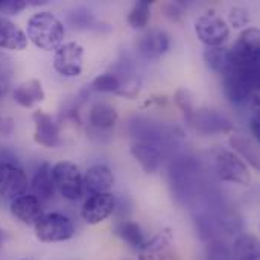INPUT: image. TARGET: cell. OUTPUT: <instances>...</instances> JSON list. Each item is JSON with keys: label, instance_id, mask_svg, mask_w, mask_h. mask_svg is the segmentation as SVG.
<instances>
[{"label": "cell", "instance_id": "obj_1", "mask_svg": "<svg viewBox=\"0 0 260 260\" xmlns=\"http://www.w3.org/2000/svg\"><path fill=\"white\" fill-rule=\"evenodd\" d=\"M26 37L35 47L46 52H55L64 44L66 29L62 21L52 12L43 11L34 14L26 24Z\"/></svg>", "mask_w": 260, "mask_h": 260}, {"label": "cell", "instance_id": "obj_2", "mask_svg": "<svg viewBox=\"0 0 260 260\" xmlns=\"http://www.w3.org/2000/svg\"><path fill=\"white\" fill-rule=\"evenodd\" d=\"M259 70L238 66H227L222 73V84L227 98L233 104H244L250 101L259 88Z\"/></svg>", "mask_w": 260, "mask_h": 260}, {"label": "cell", "instance_id": "obj_3", "mask_svg": "<svg viewBox=\"0 0 260 260\" xmlns=\"http://www.w3.org/2000/svg\"><path fill=\"white\" fill-rule=\"evenodd\" d=\"M215 171L222 181L250 186L253 181V175L247 166V163L232 149L218 148L213 152Z\"/></svg>", "mask_w": 260, "mask_h": 260}, {"label": "cell", "instance_id": "obj_4", "mask_svg": "<svg viewBox=\"0 0 260 260\" xmlns=\"http://www.w3.org/2000/svg\"><path fill=\"white\" fill-rule=\"evenodd\" d=\"M34 230L37 239L46 244L70 241L76 233L73 221L69 216L56 212L44 213L34 224Z\"/></svg>", "mask_w": 260, "mask_h": 260}, {"label": "cell", "instance_id": "obj_5", "mask_svg": "<svg viewBox=\"0 0 260 260\" xmlns=\"http://www.w3.org/2000/svg\"><path fill=\"white\" fill-rule=\"evenodd\" d=\"M55 190L69 201H78L84 195V178L79 168L72 161H58L52 166Z\"/></svg>", "mask_w": 260, "mask_h": 260}, {"label": "cell", "instance_id": "obj_6", "mask_svg": "<svg viewBox=\"0 0 260 260\" xmlns=\"http://www.w3.org/2000/svg\"><path fill=\"white\" fill-rule=\"evenodd\" d=\"M195 34L198 40L207 47H218L229 40L230 27L219 14H216L215 11H209L197 18Z\"/></svg>", "mask_w": 260, "mask_h": 260}, {"label": "cell", "instance_id": "obj_7", "mask_svg": "<svg viewBox=\"0 0 260 260\" xmlns=\"http://www.w3.org/2000/svg\"><path fill=\"white\" fill-rule=\"evenodd\" d=\"M84 67V47L76 43L61 44L53 55V69L66 78H76L82 73Z\"/></svg>", "mask_w": 260, "mask_h": 260}, {"label": "cell", "instance_id": "obj_8", "mask_svg": "<svg viewBox=\"0 0 260 260\" xmlns=\"http://www.w3.org/2000/svg\"><path fill=\"white\" fill-rule=\"evenodd\" d=\"M29 186L24 169L14 161H0V197L14 200L26 193Z\"/></svg>", "mask_w": 260, "mask_h": 260}, {"label": "cell", "instance_id": "obj_9", "mask_svg": "<svg viewBox=\"0 0 260 260\" xmlns=\"http://www.w3.org/2000/svg\"><path fill=\"white\" fill-rule=\"evenodd\" d=\"M116 210V197L111 192L107 193H96L90 195L82 209H81V216L82 219L90 224V225H98L108 219Z\"/></svg>", "mask_w": 260, "mask_h": 260}, {"label": "cell", "instance_id": "obj_10", "mask_svg": "<svg viewBox=\"0 0 260 260\" xmlns=\"http://www.w3.org/2000/svg\"><path fill=\"white\" fill-rule=\"evenodd\" d=\"M32 119L35 123V133H34L35 143L49 149L58 148L61 145V136H59V126L55 122V119L41 110L34 111Z\"/></svg>", "mask_w": 260, "mask_h": 260}, {"label": "cell", "instance_id": "obj_11", "mask_svg": "<svg viewBox=\"0 0 260 260\" xmlns=\"http://www.w3.org/2000/svg\"><path fill=\"white\" fill-rule=\"evenodd\" d=\"M139 53L146 59H158L171 49V38L161 29H149L136 43Z\"/></svg>", "mask_w": 260, "mask_h": 260}, {"label": "cell", "instance_id": "obj_12", "mask_svg": "<svg viewBox=\"0 0 260 260\" xmlns=\"http://www.w3.org/2000/svg\"><path fill=\"white\" fill-rule=\"evenodd\" d=\"M139 260H178L172 248V235L169 230H163L139 250Z\"/></svg>", "mask_w": 260, "mask_h": 260}, {"label": "cell", "instance_id": "obj_13", "mask_svg": "<svg viewBox=\"0 0 260 260\" xmlns=\"http://www.w3.org/2000/svg\"><path fill=\"white\" fill-rule=\"evenodd\" d=\"M131 155L146 174H155L163 163V155L157 143L151 140H137L131 143Z\"/></svg>", "mask_w": 260, "mask_h": 260}, {"label": "cell", "instance_id": "obj_14", "mask_svg": "<svg viewBox=\"0 0 260 260\" xmlns=\"http://www.w3.org/2000/svg\"><path fill=\"white\" fill-rule=\"evenodd\" d=\"M11 215L24 225H34L44 213L43 203L32 193H23L11 201Z\"/></svg>", "mask_w": 260, "mask_h": 260}, {"label": "cell", "instance_id": "obj_15", "mask_svg": "<svg viewBox=\"0 0 260 260\" xmlns=\"http://www.w3.org/2000/svg\"><path fill=\"white\" fill-rule=\"evenodd\" d=\"M84 178V192L90 195L107 193L114 186V175L107 165H93L87 169Z\"/></svg>", "mask_w": 260, "mask_h": 260}, {"label": "cell", "instance_id": "obj_16", "mask_svg": "<svg viewBox=\"0 0 260 260\" xmlns=\"http://www.w3.org/2000/svg\"><path fill=\"white\" fill-rule=\"evenodd\" d=\"M27 37L26 34L9 18L0 17V49L20 52L26 49Z\"/></svg>", "mask_w": 260, "mask_h": 260}, {"label": "cell", "instance_id": "obj_17", "mask_svg": "<svg viewBox=\"0 0 260 260\" xmlns=\"http://www.w3.org/2000/svg\"><path fill=\"white\" fill-rule=\"evenodd\" d=\"M44 98L46 93L43 84L38 79L24 81L14 88V101L24 108H32L35 104L43 102Z\"/></svg>", "mask_w": 260, "mask_h": 260}, {"label": "cell", "instance_id": "obj_18", "mask_svg": "<svg viewBox=\"0 0 260 260\" xmlns=\"http://www.w3.org/2000/svg\"><path fill=\"white\" fill-rule=\"evenodd\" d=\"M117 117H119V114H117L116 108L107 102L94 104L88 113V122H90L91 128H94L96 131L113 129L117 122Z\"/></svg>", "mask_w": 260, "mask_h": 260}, {"label": "cell", "instance_id": "obj_19", "mask_svg": "<svg viewBox=\"0 0 260 260\" xmlns=\"http://www.w3.org/2000/svg\"><path fill=\"white\" fill-rule=\"evenodd\" d=\"M190 120L197 125V129H200L201 133H207V134L218 133V131H229L232 128V125L213 110L195 111Z\"/></svg>", "mask_w": 260, "mask_h": 260}, {"label": "cell", "instance_id": "obj_20", "mask_svg": "<svg viewBox=\"0 0 260 260\" xmlns=\"http://www.w3.org/2000/svg\"><path fill=\"white\" fill-rule=\"evenodd\" d=\"M32 189L35 192V197L40 201H47L50 198H53L55 195V186H53V180H52V166L44 161L40 165V168L37 169L34 178H32Z\"/></svg>", "mask_w": 260, "mask_h": 260}, {"label": "cell", "instance_id": "obj_21", "mask_svg": "<svg viewBox=\"0 0 260 260\" xmlns=\"http://www.w3.org/2000/svg\"><path fill=\"white\" fill-rule=\"evenodd\" d=\"M233 260H259V241L253 235H241L232 248Z\"/></svg>", "mask_w": 260, "mask_h": 260}, {"label": "cell", "instance_id": "obj_22", "mask_svg": "<svg viewBox=\"0 0 260 260\" xmlns=\"http://www.w3.org/2000/svg\"><path fill=\"white\" fill-rule=\"evenodd\" d=\"M116 235L129 247H133L134 250H140L145 244H146V236L142 230V227L134 222V221H122L117 227H116Z\"/></svg>", "mask_w": 260, "mask_h": 260}, {"label": "cell", "instance_id": "obj_23", "mask_svg": "<svg viewBox=\"0 0 260 260\" xmlns=\"http://www.w3.org/2000/svg\"><path fill=\"white\" fill-rule=\"evenodd\" d=\"M230 145L233 146L235 152L241 157H245L247 161L254 168L259 169V149L257 146L247 137L241 136V134H235L230 137Z\"/></svg>", "mask_w": 260, "mask_h": 260}, {"label": "cell", "instance_id": "obj_24", "mask_svg": "<svg viewBox=\"0 0 260 260\" xmlns=\"http://www.w3.org/2000/svg\"><path fill=\"white\" fill-rule=\"evenodd\" d=\"M229 53H230L229 47L218 46V47H206L203 56H204L206 66H207L210 70H213V72L222 75L224 70H225L227 66H229Z\"/></svg>", "mask_w": 260, "mask_h": 260}, {"label": "cell", "instance_id": "obj_25", "mask_svg": "<svg viewBox=\"0 0 260 260\" xmlns=\"http://www.w3.org/2000/svg\"><path fill=\"white\" fill-rule=\"evenodd\" d=\"M149 18H151V2H146V0H140L137 2L131 11L128 12V17H126V21L128 24L133 27V29H145L149 23Z\"/></svg>", "mask_w": 260, "mask_h": 260}, {"label": "cell", "instance_id": "obj_26", "mask_svg": "<svg viewBox=\"0 0 260 260\" xmlns=\"http://www.w3.org/2000/svg\"><path fill=\"white\" fill-rule=\"evenodd\" d=\"M122 87V78L116 73H102L91 82V88L99 93H117Z\"/></svg>", "mask_w": 260, "mask_h": 260}, {"label": "cell", "instance_id": "obj_27", "mask_svg": "<svg viewBox=\"0 0 260 260\" xmlns=\"http://www.w3.org/2000/svg\"><path fill=\"white\" fill-rule=\"evenodd\" d=\"M69 23L75 29H88L94 23V15L87 8H75L69 12Z\"/></svg>", "mask_w": 260, "mask_h": 260}, {"label": "cell", "instance_id": "obj_28", "mask_svg": "<svg viewBox=\"0 0 260 260\" xmlns=\"http://www.w3.org/2000/svg\"><path fill=\"white\" fill-rule=\"evenodd\" d=\"M174 101L175 104L181 108V111L184 113V116L187 119H192L193 114H195V107H193V99H192V94L189 90L186 88H180L175 96H174Z\"/></svg>", "mask_w": 260, "mask_h": 260}, {"label": "cell", "instance_id": "obj_29", "mask_svg": "<svg viewBox=\"0 0 260 260\" xmlns=\"http://www.w3.org/2000/svg\"><path fill=\"white\" fill-rule=\"evenodd\" d=\"M229 18H230L232 26H235V27H244V26H247L250 23L251 15H250V11L247 8L235 6V8H232V11L229 14Z\"/></svg>", "mask_w": 260, "mask_h": 260}, {"label": "cell", "instance_id": "obj_30", "mask_svg": "<svg viewBox=\"0 0 260 260\" xmlns=\"http://www.w3.org/2000/svg\"><path fill=\"white\" fill-rule=\"evenodd\" d=\"M26 6H27V3L23 0H0V12L11 14V15L18 14Z\"/></svg>", "mask_w": 260, "mask_h": 260}, {"label": "cell", "instance_id": "obj_31", "mask_svg": "<svg viewBox=\"0 0 260 260\" xmlns=\"http://www.w3.org/2000/svg\"><path fill=\"white\" fill-rule=\"evenodd\" d=\"M12 72H14L12 59H11L6 53H3V52L0 50V76L11 78Z\"/></svg>", "mask_w": 260, "mask_h": 260}, {"label": "cell", "instance_id": "obj_32", "mask_svg": "<svg viewBox=\"0 0 260 260\" xmlns=\"http://www.w3.org/2000/svg\"><path fill=\"white\" fill-rule=\"evenodd\" d=\"M8 90H9V78L0 76V99L8 93Z\"/></svg>", "mask_w": 260, "mask_h": 260}, {"label": "cell", "instance_id": "obj_33", "mask_svg": "<svg viewBox=\"0 0 260 260\" xmlns=\"http://www.w3.org/2000/svg\"><path fill=\"white\" fill-rule=\"evenodd\" d=\"M21 260H37V259H34V257H24V259H21Z\"/></svg>", "mask_w": 260, "mask_h": 260}, {"label": "cell", "instance_id": "obj_34", "mask_svg": "<svg viewBox=\"0 0 260 260\" xmlns=\"http://www.w3.org/2000/svg\"><path fill=\"white\" fill-rule=\"evenodd\" d=\"M0 122H2V116H0Z\"/></svg>", "mask_w": 260, "mask_h": 260}]
</instances>
